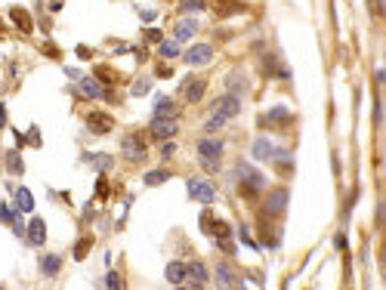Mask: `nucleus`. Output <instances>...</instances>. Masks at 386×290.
<instances>
[{"instance_id":"nucleus-47","label":"nucleus","mask_w":386,"mask_h":290,"mask_svg":"<svg viewBox=\"0 0 386 290\" xmlns=\"http://www.w3.org/2000/svg\"><path fill=\"white\" fill-rule=\"evenodd\" d=\"M0 34H4V31H0Z\"/></svg>"},{"instance_id":"nucleus-16","label":"nucleus","mask_w":386,"mask_h":290,"mask_svg":"<svg viewBox=\"0 0 386 290\" xmlns=\"http://www.w3.org/2000/svg\"><path fill=\"white\" fill-rule=\"evenodd\" d=\"M77 93L87 96V99H105L108 90L99 87V80H96V77H81V80H77Z\"/></svg>"},{"instance_id":"nucleus-12","label":"nucleus","mask_w":386,"mask_h":290,"mask_svg":"<svg viewBox=\"0 0 386 290\" xmlns=\"http://www.w3.org/2000/svg\"><path fill=\"white\" fill-rule=\"evenodd\" d=\"M87 127H90V133L105 136V133L114 130V117L105 114V111H90V114H87Z\"/></svg>"},{"instance_id":"nucleus-11","label":"nucleus","mask_w":386,"mask_h":290,"mask_svg":"<svg viewBox=\"0 0 386 290\" xmlns=\"http://www.w3.org/2000/svg\"><path fill=\"white\" fill-rule=\"evenodd\" d=\"M182 93L188 99V105H198L207 93V77H185V84H182Z\"/></svg>"},{"instance_id":"nucleus-25","label":"nucleus","mask_w":386,"mask_h":290,"mask_svg":"<svg viewBox=\"0 0 386 290\" xmlns=\"http://www.w3.org/2000/svg\"><path fill=\"white\" fill-rule=\"evenodd\" d=\"M158 56H161L164 62L176 59V56H179V40H161V44H158Z\"/></svg>"},{"instance_id":"nucleus-13","label":"nucleus","mask_w":386,"mask_h":290,"mask_svg":"<svg viewBox=\"0 0 386 290\" xmlns=\"http://www.w3.org/2000/svg\"><path fill=\"white\" fill-rule=\"evenodd\" d=\"M222 142L219 139H213V136H204V139H198V160H219L222 157Z\"/></svg>"},{"instance_id":"nucleus-3","label":"nucleus","mask_w":386,"mask_h":290,"mask_svg":"<svg viewBox=\"0 0 386 290\" xmlns=\"http://www.w3.org/2000/svg\"><path fill=\"white\" fill-rule=\"evenodd\" d=\"M287 201H291V191L287 188H272V191L263 198V216L266 219H281L287 213Z\"/></svg>"},{"instance_id":"nucleus-8","label":"nucleus","mask_w":386,"mask_h":290,"mask_svg":"<svg viewBox=\"0 0 386 290\" xmlns=\"http://www.w3.org/2000/svg\"><path fill=\"white\" fill-rule=\"evenodd\" d=\"M213 114H219V117H226V120L238 117V114H241V96H238V93H226V96H219V99L213 102Z\"/></svg>"},{"instance_id":"nucleus-41","label":"nucleus","mask_w":386,"mask_h":290,"mask_svg":"<svg viewBox=\"0 0 386 290\" xmlns=\"http://www.w3.org/2000/svg\"><path fill=\"white\" fill-rule=\"evenodd\" d=\"M158 77H173V68L161 59V65H158Z\"/></svg>"},{"instance_id":"nucleus-24","label":"nucleus","mask_w":386,"mask_h":290,"mask_svg":"<svg viewBox=\"0 0 386 290\" xmlns=\"http://www.w3.org/2000/svg\"><path fill=\"white\" fill-rule=\"evenodd\" d=\"M164 278H167L173 287L185 284V263H167V269H164Z\"/></svg>"},{"instance_id":"nucleus-18","label":"nucleus","mask_w":386,"mask_h":290,"mask_svg":"<svg viewBox=\"0 0 386 290\" xmlns=\"http://www.w3.org/2000/svg\"><path fill=\"white\" fill-rule=\"evenodd\" d=\"M176 114H179V105L170 96H164V93L154 96V117H176Z\"/></svg>"},{"instance_id":"nucleus-35","label":"nucleus","mask_w":386,"mask_h":290,"mask_svg":"<svg viewBox=\"0 0 386 290\" xmlns=\"http://www.w3.org/2000/svg\"><path fill=\"white\" fill-rule=\"evenodd\" d=\"M19 216V210H13L10 204H0V222H13Z\"/></svg>"},{"instance_id":"nucleus-15","label":"nucleus","mask_w":386,"mask_h":290,"mask_svg":"<svg viewBox=\"0 0 386 290\" xmlns=\"http://www.w3.org/2000/svg\"><path fill=\"white\" fill-rule=\"evenodd\" d=\"M62 263H65L62 253H41V275L44 278H56L62 272Z\"/></svg>"},{"instance_id":"nucleus-9","label":"nucleus","mask_w":386,"mask_h":290,"mask_svg":"<svg viewBox=\"0 0 386 290\" xmlns=\"http://www.w3.org/2000/svg\"><path fill=\"white\" fill-rule=\"evenodd\" d=\"M185 281H188V287H207V284H210V272H207V266H204L201 260L185 263Z\"/></svg>"},{"instance_id":"nucleus-21","label":"nucleus","mask_w":386,"mask_h":290,"mask_svg":"<svg viewBox=\"0 0 386 290\" xmlns=\"http://www.w3.org/2000/svg\"><path fill=\"white\" fill-rule=\"evenodd\" d=\"M198 31V22L195 19H179L176 28H173V40H191Z\"/></svg>"},{"instance_id":"nucleus-17","label":"nucleus","mask_w":386,"mask_h":290,"mask_svg":"<svg viewBox=\"0 0 386 290\" xmlns=\"http://www.w3.org/2000/svg\"><path fill=\"white\" fill-rule=\"evenodd\" d=\"M25 238H28V244L41 247V244L47 241V222H44L41 216H34V219L28 222V232H25Z\"/></svg>"},{"instance_id":"nucleus-37","label":"nucleus","mask_w":386,"mask_h":290,"mask_svg":"<svg viewBox=\"0 0 386 290\" xmlns=\"http://www.w3.org/2000/svg\"><path fill=\"white\" fill-rule=\"evenodd\" d=\"M145 40H148V44H161V40H164V31L148 28V31H145Z\"/></svg>"},{"instance_id":"nucleus-29","label":"nucleus","mask_w":386,"mask_h":290,"mask_svg":"<svg viewBox=\"0 0 386 290\" xmlns=\"http://www.w3.org/2000/svg\"><path fill=\"white\" fill-rule=\"evenodd\" d=\"M179 13H204L207 10V0H179Z\"/></svg>"},{"instance_id":"nucleus-6","label":"nucleus","mask_w":386,"mask_h":290,"mask_svg":"<svg viewBox=\"0 0 386 290\" xmlns=\"http://www.w3.org/2000/svg\"><path fill=\"white\" fill-rule=\"evenodd\" d=\"M210 59H213V47L210 44H191L182 53V62L188 68H204V65H210Z\"/></svg>"},{"instance_id":"nucleus-27","label":"nucleus","mask_w":386,"mask_h":290,"mask_svg":"<svg viewBox=\"0 0 386 290\" xmlns=\"http://www.w3.org/2000/svg\"><path fill=\"white\" fill-rule=\"evenodd\" d=\"M226 90H229V93H235V90H238V96L247 93V80H244V74H229V77H226Z\"/></svg>"},{"instance_id":"nucleus-31","label":"nucleus","mask_w":386,"mask_h":290,"mask_svg":"<svg viewBox=\"0 0 386 290\" xmlns=\"http://www.w3.org/2000/svg\"><path fill=\"white\" fill-rule=\"evenodd\" d=\"M93 247V238L90 235H84V238H77V244H74V260H84L87 256V250Z\"/></svg>"},{"instance_id":"nucleus-4","label":"nucleus","mask_w":386,"mask_h":290,"mask_svg":"<svg viewBox=\"0 0 386 290\" xmlns=\"http://www.w3.org/2000/svg\"><path fill=\"white\" fill-rule=\"evenodd\" d=\"M185 191H188V198L195 201V204H213V201H216L213 182H210V179H201V176L185 179Z\"/></svg>"},{"instance_id":"nucleus-2","label":"nucleus","mask_w":386,"mask_h":290,"mask_svg":"<svg viewBox=\"0 0 386 290\" xmlns=\"http://www.w3.org/2000/svg\"><path fill=\"white\" fill-rule=\"evenodd\" d=\"M201 225H204V235L213 238L216 247H222V250H232V244H229V238H232V225H229L226 219H219V216L210 219V213H204V216H201Z\"/></svg>"},{"instance_id":"nucleus-7","label":"nucleus","mask_w":386,"mask_h":290,"mask_svg":"<svg viewBox=\"0 0 386 290\" xmlns=\"http://www.w3.org/2000/svg\"><path fill=\"white\" fill-rule=\"evenodd\" d=\"M176 130H179V127H176V117H151V123H148V136L158 139V142L173 139Z\"/></svg>"},{"instance_id":"nucleus-45","label":"nucleus","mask_w":386,"mask_h":290,"mask_svg":"<svg viewBox=\"0 0 386 290\" xmlns=\"http://www.w3.org/2000/svg\"><path fill=\"white\" fill-rule=\"evenodd\" d=\"M4 123H7V108L0 105V133H4Z\"/></svg>"},{"instance_id":"nucleus-1","label":"nucleus","mask_w":386,"mask_h":290,"mask_svg":"<svg viewBox=\"0 0 386 290\" xmlns=\"http://www.w3.org/2000/svg\"><path fill=\"white\" fill-rule=\"evenodd\" d=\"M235 182H238V191L244 198H256L266 188V176L253 167V164H247V160H238L235 164Z\"/></svg>"},{"instance_id":"nucleus-26","label":"nucleus","mask_w":386,"mask_h":290,"mask_svg":"<svg viewBox=\"0 0 386 290\" xmlns=\"http://www.w3.org/2000/svg\"><path fill=\"white\" fill-rule=\"evenodd\" d=\"M167 179H170V170H164V167H161V170H148L142 182H145L148 188H154V185H164Z\"/></svg>"},{"instance_id":"nucleus-14","label":"nucleus","mask_w":386,"mask_h":290,"mask_svg":"<svg viewBox=\"0 0 386 290\" xmlns=\"http://www.w3.org/2000/svg\"><path fill=\"white\" fill-rule=\"evenodd\" d=\"M84 164H87V167H93L96 173H108V170H114V154L93 151V154H84Z\"/></svg>"},{"instance_id":"nucleus-36","label":"nucleus","mask_w":386,"mask_h":290,"mask_svg":"<svg viewBox=\"0 0 386 290\" xmlns=\"http://www.w3.org/2000/svg\"><path fill=\"white\" fill-rule=\"evenodd\" d=\"M102 287H114V290H118V287H124V281H121V275H118V272H108V275H105V281H102Z\"/></svg>"},{"instance_id":"nucleus-22","label":"nucleus","mask_w":386,"mask_h":290,"mask_svg":"<svg viewBox=\"0 0 386 290\" xmlns=\"http://www.w3.org/2000/svg\"><path fill=\"white\" fill-rule=\"evenodd\" d=\"M10 19H13V25H19L22 34H31V31H34V22H31V16H28L22 7H13V10H10Z\"/></svg>"},{"instance_id":"nucleus-19","label":"nucleus","mask_w":386,"mask_h":290,"mask_svg":"<svg viewBox=\"0 0 386 290\" xmlns=\"http://www.w3.org/2000/svg\"><path fill=\"white\" fill-rule=\"evenodd\" d=\"M272 154H275V145L269 142L266 136H256L253 139V145H250V157L253 160H272Z\"/></svg>"},{"instance_id":"nucleus-38","label":"nucleus","mask_w":386,"mask_h":290,"mask_svg":"<svg viewBox=\"0 0 386 290\" xmlns=\"http://www.w3.org/2000/svg\"><path fill=\"white\" fill-rule=\"evenodd\" d=\"M173 154H176V142H173V139L161 142V157H173Z\"/></svg>"},{"instance_id":"nucleus-43","label":"nucleus","mask_w":386,"mask_h":290,"mask_svg":"<svg viewBox=\"0 0 386 290\" xmlns=\"http://www.w3.org/2000/svg\"><path fill=\"white\" fill-rule=\"evenodd\" d=\"M96 195H99V198H105V195H108V182H105V179H99V182H96Z\"/></svg>"},{"instance_id":"nucleus-40","label":"nucleus","mask_w":386,"mask_h":290,"mask_svg":"<svg viewBox=\"0 0 386 290\" xmlns=\"http://www.w3.org/2000/svg\"><path fill=\"white\" fill-rule=\"evenodd\" d=\"M374 123H377V127L383 123V102H380V99L374 102Z\"/></svg>"},{"instance_id":"nucleus-28","label":"nucleus","mask_w":386,"mask_h":290,"mask_svg":"<svg viewBox=\"0 0 386 290\" xmlns=\"http://www.w3.org/2000/svg\"><path fill=\"white\" fill-rule=\"evenodd\" d=\"M7 167H10V173H16V176H22L25 173V164H22V154L13 148V151H7Z\"/></svg>"},{"instance_id":"nucleus-5","label":"nucleus","mask_w":386,"mask_h":290,"mask_svg":"<svg viewBox=\"0 0 386 290\" xmlns=\"http://www.w3.org/2000/svg\"><path fill=\"white\" fill-rule=\"evenodd\" d=\"M121 154H124L127 160H133V164L145 160V157H148V142H145V136H139V133H124V139H121Z\"/></svg>"},{"instance_id":"nucleus-34","label":"nucleus","mask_w":386,"mask_h":290,"mask_svg":"<svg viewBox=\"0 0 386 290\" xmlns=\"http://www.w3.org/2000/svg\"><path fill=\"white\" fill-rule=\"evenodd\" d=\"M96 80H99V84H114V74H111V68H96V74H93Z\"/></svg>"},{"instance_id":"nucleus-10","label":"nucleus","mask_w":386,"mask_h":290,"mask_svg":"<svg viewBox=\"0 0 386 290\" xmlns=\"http://www.w3.org/2000/svg\"><path fill=\"white\" fill-rule=\"evenodd\" d=\"M213 284H216V287H238L241 278H238V272L232 269L226 260H219V263L213 266Z\"/></svg>"},{"instance_id":"nucleus-23","label":"nucleus","mask_w":386,"mask_h":290,"mask_svg":"<svg viewBox=\"0 0 386 290\" xmlns=\"http://www.w3.org/2000/svg\"><path fill=\"white\" fill-rule=\"evenodd\" d=\"M13 195H16V207H19V213H31V210H34V195H31L25 185L13 188Z\"/></svg>"},{"instance_id":"nucleus-32","label":"nucleus","mask_w":386,"mask_h":290,"mask_svg":"<svg viewBox=\"0 0 386 290\" xmlns=\"http://www.w3.org/2000/svg\"><path fill=\"white\" fill-rule=\"evenodd\" d=\"M148 90H151V77H139L136 84L130 87V93H133V96H145Z\"/></svg>"},{"instance_id":"nucleus-33","label":"nucleus","mask_w":386,"mask_h":290,"mask_svg":"<svg viewBox=\"0 0 386 290\" xmlns=\"http://www.w3.org/2000/svg\"><path fill=\"white\" fill-rule=\"evenodd\" d=\"M238 238H241V244H244V247H250V250H260V247H263V244H256V241L250 238L247 225H241V229H238Z\"/></svg>"},{"instance_id":"nucleus-39","label":"nucleus","mask_w":386,"mask_h":290,"mask_svg":"<svg viewBox=\"0 0 386 290\" xmlns=\"http://www.w3.org/2000/svg\"><path fill=\"white\" fill-rule=\"evenodd\" d=\"M25 139H28V145H41V142H44V139H41V130H37V127H31Z\"/></svg>"},{"instance_id":"nucleus-30","label":"nucleus","mask_w":386,"mask_h":290,"mask_svg":"<svg viewBox=\"0 0 386 290\" xmlns=\"http://www.w3.org/2000/svg\"><path fill=\"white\" fill-rule=\"evenodd\" d=\"M226 123H229L226 117H219V114H213V117H207V120H204V133H207V136H213L216 130H222V127H226Z\"/></svg>"},{"instance_id":"nucleus-20","label":"nucleus","mask_w":386,"mask_h":290,"mask_svg":"<svg viewBox=\"0 0 386 290\" xmlns=\"http://www.w3.org/2000/svg\"><path fill=\"white\" fill-rule=\"evenodd\" d=\"M291 120V108L287 105H275L269 114H260V127H269V123H287Z\"/></svg>"},{"instance_id":"nucleus-46","label":"nucleus","mask_w":386,"mask_h":290,"mask_svg":"<svg viewBox=\"0 0 386 290\" xmlns=\"http://www.w3.org/2000/svg\"><path fill=\"white\" fill-rule=\"evenodd\" d=\"M77 56H81V59H90V56H93V53H90V50H87V47H77Z\"/></svg>"},{"instance_id":"nucleus-42","label":"nucleus","mask_w":386,"mask_h":290,"mask_svg":"<svg viewBox=\"0 0 386 290\" xmlns=\"http://www.w3.org/2000/svg\"><path fill=\"white\" fill-rule=\"evenodd\" d=\"M334 247H337V250H346V235H343V232L334 235Z\"/></svg>"},{"instance_id":"nucleus-44","label":"nucleus","mask_w":386,"mask_h":290,"mask_svg":"<svg viewBox=\"0 0 386 290\" xmlns=\"http://www.w3.org/2000/svg\"><path fill=\"white\" fill-rule=\"evenodd\" d=\"M154 16H158V13H154V10H139V19H142V22H151Z\"/></svg>"}]
</instances>
